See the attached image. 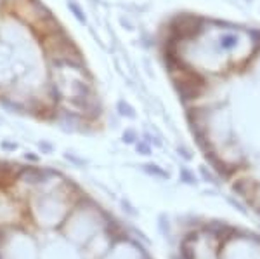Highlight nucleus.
<instances>
[{
	"label": "nucleus",
	"mask_w": 260,
	"mask_h": 259,
	"mask_svg": "<svg viewBox=\"0 0 260 259\" xmlns=\"http://www.w3.org/2000/svg\"><path fill=\"white\" fill-rule=\"evenodd\" d=\"M158 45L203 157L260 214V24L182 11Z\"/></svg>",
	"instance_id": "1"
},
{
	"label": "nucleus",
	"mask_w": 260,
	"mask_h": 259,
	"mask_svg": "<svg viewBox=\"0 0 260 259\" xmlns=\"http://www.w3.org/2000/svg\"><path fill=\"white\" fill-rule=\"evenodd\" d=\"M184 259H260V237L233 226L210 224L184 240Z\"/></svg>",
	"instance_id": "2"
},
{
	"label": "nucleus",
	"mask_w": 260,
	"mask_h": 259,
	"mask_svg": "<svg viewBox=\"0 0 260 259\" xmlns=\"http://www.w3.org/2000/svg\"><path fill=\"white\" fill-rule=\"evenodd\" d=\"M80 195L77 185L49 169L47 176L26 197V216L40 232L57 229Z\"/></svg>",
	"instance_id": "3"
},
{
	"label": "nucleus",
	"mask_w": 260,
	"mask_h": 259,
	"mask_svg": "<svg viewBox=\"0 0 260 259\" xmlns=\"http://www.w3.org/2000/svg\"><path fill=\"white\" fill-rule=\"evenodd\" d=\"M111 223V216L95 200H92L89 195L82 193L80 198L71 207L66 219L62 221L61 233L70 242H73L75 245L83 247L95 233L110 226Z\"/></svg>",
	"instance_id": "4"
},
{
	"label": "nucleus",
	"mask_w": 260,
	"mask_h": 259,
	"mask_svg": "<svg viewBox=\"0 0 260 259\" xmlns=\"http://www.w3.org/2000/svg\"><path fill=\"white\" fill-rule=\"evenodd\" d=\"M0 259H40V237L26 224L0 229Z\"/></svg>",
	"instance_id": "5"
},
{
	"label": "nucleus",
	"mask_w": 260,
	"mask_h": 259,
	"mask_svg": "<svg viewBox=\"0 0 260 259\" xmlns=\"http://www.w3.org/2000/svg\"><path fill=\"white\" fill-rule=\"evenodd\" d=\"M40 259H87L83 256L82 247L70 242L62 233L56 229L40 232Z\"/></svg>",
	"instance_id": "6"
},
{
	"label": "nucleus",
	"mask_w": 260,
	"mask_h": 259,
	"mask_svg": "<svg viewBox=\"0 0 260 259\" xmlns=\"http://www.w3.org/2000/svg\"><path fill=\"white\" fill-rule=\"evenodd\" d=\"M16 85V70L12 61L11 47L4 40H0V96L9 93Z\"/></svg>",
	"instance_id": "7"
},
{
	"label": "nucleus",
	"mask_w": 260,
	"mask_h": 259,
	"mask_svg": "<svg viewBox=\"0 0 260 259\" xmlns=\"http://www.w3.org/2000/svg\"><path fill=\"white\" fill-rule=\"evenodd\" d=\"M68 9L73 12V16L75 18H77L78 21H80V23H85V14H83V11L80 9V7H78V4L77 2H73V0H68Z\"/></svg>",
	"instance_id": "8"
},
{
	"label": "nucleus",
	"mask_w": 260,
	"mask_h": 259,
	"mask_svg": "<svg viewBox=\"0 0 260 259\" xmlns=\"http://www.w3.org/2000/svg\"><path fill=\"white\" fill-rule=\"evenodd\" d=\"M0 4H2V0H0Z\"/></svg>",
	"instance_id": "9"
}]
</instances>
